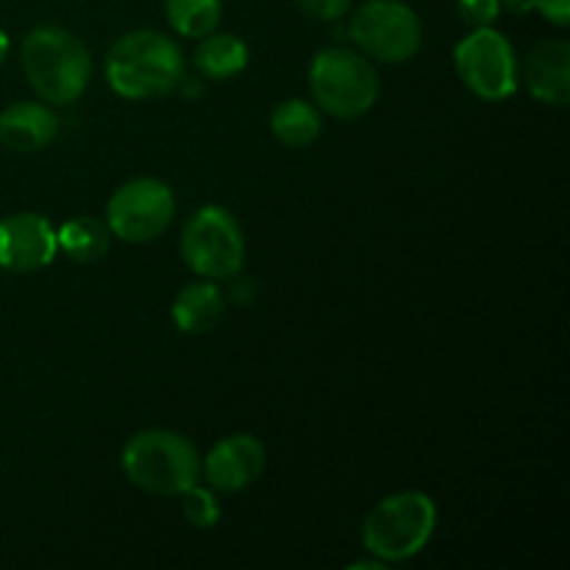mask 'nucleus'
<instances>
[{
	"label": "nucleus",
	"instance_id": "1",
	"mask_svg": "<svg viewBox=\"0 0 570 570\" xmlns=\"http://www.w3.org/2000/svg\"><path fill=\"white\" fill-rule=\"evenodd\" d=\"M20 61L33 92L50 106L76 104L92 81V53L78 33L61 26L28 31Z\"/></svg>",
	"mask_w": 570,
	"mask_h": 570
},
{
	"label": "nucleus",
	"instance_id": "2",
	"mask_svg": "<svg viewBox=\"0 0 570 570\" xmlns=\"http://www.w3.org/2000/svg\"><path fill=\"white\" fill-rule=\"evenodd\" d=\"M187 72L181 48L167 33L139 28L111 45L106 81L120 98L150 100L173 92Z\"/></svg>",
	"mask_w": 570,
	"mask_h": 570
},
{
	"label": "nucleus",
	"instance_id": "3",
	"mask_svg": "<svg viewBox=\"0 0 570 570\" xmlns=\"http://www.w3.org/2000/svg\"><path fill=\"white\" fill-rule=\"evenodd\" d=\"M120 465L134 488L154 495H181L200 479L198 449L170 429L134 434L122 445Z\"/></svg>",
	"mask_w": 570,
	"mask_h": 570
},
{
	"label": "nucleus",
	"instance_id": "4",
	"mask_svg": "<svg viewBox=\"0 0 570 570\" xmlns=\"http://www.w3.org/2000/svg\"><path fill=\"white\" fill-rule=\"evenodd\" d=\"M438 529V504L421 490H401L379 501L362 527V546L371 557L406 562L421 554Z\"/></svg>",
	"mask_w": 570,
	"mask_h": 570
},
{
	"label": "nucleus",
	"instance_id": "5",
	"mask_svg": "<svg viewBox=\"0 0 570 570\" xmlns=\"http://www.w3.org/2000/svg\"><path fill=\"white\" fill-rule=\"evenodd\" d=\"M379 72L365 53L351 48L317 50L309 65V92L317 109L340 120L367 115L379 100Z\"/></svg>",
	"mask_w": 570,
	"mask_h": 570
},
{
	"label": "nucleus",
	"instance_id": "6",
	"mask_svg": "<svg viewBox=\"0 0 570 570\" xmlns=\"http://www.w3.org/2000/svg\"><path fill=\"white\" fill-rule=\"evenodd\" d=\"M181 259L200 278H234L243 271L245 237L237 217L223 206H200L181 232Z\"/></svg>",
	"mask_w": 570,
	"mask_h": 570
},
{
	"label": "nucleus",
	"instance_id": "7",
	"mask_svg": "<svg viewBox=\"0 0 570 570\" xmlns=\"http://www.w3.org/2000/svg\"><path fill=\"white\" fill-rule=\"evenodd\" d=\"M454 67L462 83L476 98L499 104L512 98L521 81V65H518L515 48L510 39L493 26L473 28L465 39L454 48Z\"/></svg>",
	"mask_w": 570,
	"mask_h": 570
},
{
	"label": "nucleus",
	"instance_id": "8",
	"mask_svg": "<svg viewBox=\"0 0 570 570\" xmlns=\"http://www.w3.org/2000/svg\"><path fill=\"white\" fill-rule=\"evenodd\" d=\"M176 215V195L161 178L139 176L120 184L106 204V226L111 237L128 245L159 239Z\"/></svg>",
	"mask_w": 570,
	"mask_h": 570
},
{
	"label": "nucleus",
	"instance_id": "9",
	"mask_svg": "<svg viewBox=\"0 0 570 570\" xmlns=\"http://www.w3.org/2000/svg\"><path fill=\"white\" fill-rule=\"evenodd\" d=\"M351 39L360 53L384 65L415 59L423 45V26L415 11L401 0H367L351 17Z\"/></svg>",
	"mask_w": 570,
	"mask_h": 570
},
{
	"label": "nucleus",
	"instance_id": "10",
	"mask_svg": "<svg viewBox=\"0 0 570 570\" xmlns=\"http://www.w3.org/2000/svg\"><path fill=\"white\" fill-rule=\"evenodd\" d=\"M59 254V234L48 217L17 212L0 220V267L9 273H37Z\"/></svg>",
	"mask_w": 570,
	"mask_h": 570
},
{
	"label": "nucleus",
	"instance_id": "11",
	"mask_svg": "<svg viewBox=\"0 0 570 570\" xmlns=\"http://www.w3.org/2000/svg\"><path fill=\"white\" fill-rule=\"evenodd\" d=\"M267 451L254 434H228L200 460V476L215 493H239L262 476Z\"/></svg>",
	"mask_w": 570,
	"mask_h": 570
},
{
	"label": "nucleus",
	"instance_id": "12",
	"mask_svg": "<svg viewBox=\"0 0 570 570\" xmlns=\"http://www.w3.org/2000/svg\"><path fill=\"white\" fill-rule=\"evenodd\" d=\"M529 95L546 106H568L570 100V45L566 39H543L529 50L521 67Z\"/></svg>",
	"mask_w": 570,
	"mask_h": 570
},
{
	"label": "nucleus",
	"instance_id": "13",
	"mask_svg": "<svg viewBox=\"0 0 570 570\" xmlns=\"http://www.w3.org/2000/svg\"><path fill=\"white\" fill-rule=\"evenodd\" d=\"M59 134V117L48 104L20 100L0 111V142L17 154L48 148Z\"/></svg>",
	"mask_w": 570,
	"mask_h": 570
},
{
	"label": "nucleus",
	"instance_id": "14",
	"mask_svg": "<svg viewBox=\"0 0 570 570\" xmlns=\"http://www.w3.org/2000/svg\"><path fill=\"white\" fill-rule=\"evenodd\" d=\"M226 312V295L212 278L193 282L173 301V321L184 334H206L220 323Z\"/></svg>",
	"mask_w": 570,
	"mask_h": 570
},
{
	"label": "nucleus",
	"instance_id": "15",
	"mask_svg": "<svg viewBox=\"0 0 570 570\" xmlns=\"http://www.w3.org/2000/svg\"><path fill=\"white\" fill-rule=\"evenodd\" d=\"M248 59L250 50L248 45H245V39H239L237 33L212 31L198 39L193 65L200 78H209V81H228V78L239 76V72L248 67Z\"/></svg>",
	"mask_w": 570,
	"mask_h": 570
},
{
	"label": "nucleus",
	"instance_id": "16",
	"mask_svg": "<svg viewBox=\"0 0 570 570\" xmlns=\"http://www.w3.org/2000/svg\"><path fill=\"white\" fill-rule=\"evenodd\" d=\"M56 234H59V250L72 262L89 265V262H98L109 254L111 232L100 217L78 215L67 220Z\"/></svg>",
	"mask_w": 570,
	"mask_h": 570
},
{
	"label": "nucleus",
	"instance_id": "17",
	"mask_svg": "<svg viewBox=\"0 0 570 570\" xmlns=\"http://www.w3.org/2000/svg\"><path fill=\"white\" fill-rule=\"evenodd\" d=\"M271 131L287 148H306L323 131L321 109L301 98H287L273 109Z\"/></svg>",
	"mask_w": 570,
	"mask_h": 570
},
{
	"label": "nucleus",
	"instance_id": "18",
	"mask_svg": "<svg viewBox=\"0 0 570 570\" xmlns=\"http://www.w3.org/2000/svg\"><path fill=\"white\" fill-rule=\"evenodd\" d=\"M165 17L178 37L200 39L220 26L223 0H165Z\"/></svg>",
	"mask_w": 570,
	"mask_h": 570
},
{
	"label": "nucleus",
	"instance_id": "19",
	"mask_svg": "<svg viewBox=\"0 0 570 570\" xmlns=\"http://www.w3.org/2000/svg\"><path fill=\"white\" fill-rule=\"evenodd\" d=\"M181 499V512L184 521L195 529H215L220 523V501H217L215 490L200 488V484H193L187 493L178 495Z\"/></svg>",
	"mask_w": 570,
	"mask_h": 570
},
{
	"label": "nucleus",
	"instance_id": "20",
	"mask_svg": "<svg viewBox=\"0 0 570 570\" xmlns=\"http://www.w3.org/2000/svg\"><path fill=\"white\" fill-rule=\"evenodd\" d=\"M456 3H460L462 20L473 28L493 26L501 14V0H456Z\"/></svg>",
	"mask_w": 570,
	"mask_h": 570
},
{
	"label": "nucleus",
	"instance_id": "21",
	"mask_svg": "<svg viewBox=\"0 0 570 570\" xmlns=\"http://www.w3.org/2000/svg\"><path fill=\"white\" fill-rule=\"evenodd\" d=\"M295 3L304 9V14H309L317 22L343 20L351 9V0H295Z\"/></svg>",
	"mask_w": 570,
	"mask_h": 570
},
{
	"label": "nucleus",
	"instance_id": "22",
	"mask_svg": "<svg viewBox=\"0 0 570 570\" xmlns=\"http://www.w3.org/2000/svg\"><path fill=\"white\" fill-rule=\"evenodd\" d=\"M532 9H538L551 26L557 28L570 26V0H532Z\"/></svg>",
	"mask_w": 570,
	"mask_h": 570
},
{
	"label": "nucleus",
	"instance_id": "23",
	"mask_svg": "<svg viewBox=\"0 0 570 570\" xmlns=\"http://www.w3.org/2000/svg\"><path fill=\"white\" fill-rule=\"evenodd\" d=\"M504 6L512 14H527V11H532V0H504Z\"/></svg>",
	"mask_w": 570,
	"mask_h": 570
},
{
	"label": "nucleus",
	"instance_id": "24",
	"mask_svg": "<svg viewBox=\"0 0 570 570\" xmlns=\"http://www.w3.org/2000/svg\"><path fill=\"white\" fill-rule=\"evenodd\" d=\"M9 48H11V45H9V33H6L3 28H0V65H3V61L9 59Z\"/></svg>",
	"mask_w": 570,
	"mask_h": 570
}]
</instances>
